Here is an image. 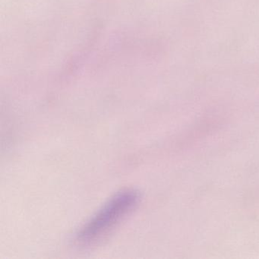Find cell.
Here are the masks:
<instances>
[{"instance_id": "cell-1", "label": "cell", "mask_w": 259, "mask_h": 259, "mask_svg": "<svg viewBox=\"0 0 259 259\" xmlns=\"http://www.w3.org/2000/svg\"><path fill=\"white\" fill-rule=\"evenodd\" d=\"M139 201V193L133 189L116 194L81 228L77 242L90 245L102 240L134 210Z\"/></svg>"}]
</instances>
